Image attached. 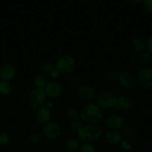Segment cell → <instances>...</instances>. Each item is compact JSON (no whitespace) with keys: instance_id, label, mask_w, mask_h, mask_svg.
<instances>
[{"instance_id":"cell-26","label":"cell","mask_w":152,"mask_h":152,"mask_svg":"<svg viewBox=\"0 0 152 152\" xmlns=\"http://www.w3.org/2000/svg\"><path fill=\"white\" fill-rule=\"evenodd\" d=\"M10 137L6 132H0V146H5L10 142Z\"/></svg>"},{"instance_id":"cell-20","label":"cell","mask_w":152,"mask_h":152,"mask_svg":"<svg viewBox=\"0 0 152 152\" xmlns=\"http://www.w3.org/2000/svg\"><path fill=\"white\" fill-rule=\"evenodd\" d=\"M80 143L76 139H69L66 141L65 147L68 151L74 152L78 150Z\"/></svg>"},{"instance_id":"cell-36","label":"cell","mask_w":152,"mask_h":152,"mask_svg":"<svg viewBox=\"0 0 152 152\" xmlns=\"http://www.w3.org/2000/svg\"><path fill=\"white\" fill-rule=\"evenodd\" d=\"M151 69L152 70V60H151Z\"/></svg>"},{"instance_id":"cell-29","label":"cell","mask_w":152,"mask_h":152,"mask_svg":"<svg viewBox=\"0 0 152 152\" xmlns=\"http://www.w3.org/2000/svg\"><path fill=\"white\" fill-rule=\"evenodd\" d=\"M82 126H83V125L79 120L78 121H73L70 123V129L75 133H78Z\"/></svg>"},{"instance_id":"cell-2","label":"cell","mask_w":152,"mask_h":152,"mask_svg":"<svg viewBox=\"0 0 152 152\" xmlns=\"http://www.w3.org/2000/svg\"><path fill=\"white\" fill-rule=\"evenodd\" d=\"M102 135V131L98 125L86 124L82 126L77 133L78 138L84 142H92L98 140Z\"/></svg>"},{"instance_id":"cell-30","label":"cell","mask_w":152,"mask_h":152,"mask_svg":"<svg viewBox=\"0 0 152 152\" xmlns=\"http://www.w3.org/2000/svg\"><path fill=\"white\" fill-rule=\"evenodd\" d=\"M121 147L122 148V149L128 151V150H131L132 148L133 143L130 140H124L121 141Z\"/></svg>"},{"instance_id":"cell-18","label":"cell","mask_w":152,"mask_h":152,"mask_svg":"<svg viewBox=\"0 0 152 152\" xmlns=\"http://www.w3.org/2000/svg\"><path fill=\"white\" fill-rule=\"evenodd\" d=\"M66 115L70 121H78L80 119V111L74 107H69L66 111Z\"/></svg>"},{"instance_id":"cell-23","label":"cell","mask_w":152,"mask_h":152,"mask_svg":"<svg viewBox=\"0 0 152 152\" xmlns=\"http://www.w3.org/2000/svg\"><path fill=\"white\" fill-rule=\"evenodd\" d=\"M77 151L78 152H96V149L90 142H83L81 144H80Z\"/></svg>"},{"instance_id":"cell-25","label":"cell","mask_w":152,"mask_h":152,"mask_svg":"<svg viewBox=\"0 0 152 152\" xmlns=\"http://www.w3.org/2000/svg\"><path fill=\"white\" fill-rule=\"evenodd\" d=\"M140 62L143 64H148L152 60V54L148 50H144L140 54Z\"/></svg>"},{"instance_id":"cell-4","label":"cell","mask_w":152,"mask_h":152,"mask_svg":"<svg viewBox=\"0 0 152 152\" xmlns=\"http://www.w3.org/2000/svg\"><path fill=\"white\" fill-rule=\"evenodd\" d=\"M46 95L44 89L33 88L29 91L28 95V102L31 108L38 109L40 107L43 106V104L46 102Z\"/></svg>"},{"instance_id":"cell-6","label":"cell","mask_w":152,"mask_h":152,"mask_svg":"<svg viewBox=\"0 0 152 152\" xmlns=\"http://www.w3.org/2000/svg\"><path fill=\"white\" fill-rule=\"evenodd\" d=\"M61 134V126L55 122H49L42 128V134L47 139L55 140L59 137Z\"/></svg>"},{"instance_id":"cell-1","label":"cell","mask_w":152,"mask_h":152,"mask_svg":"<svg viewBox=\"0 0 152 152\" xmlns=\"http://www.w3.org/2000/svg\"><path fill=\"white\" fill-rule=\"evenodd\" d=\"M80 119L87 124L98 125L104 119V113L97 104L88 103L80 111Z\"/></svg>"},{"instance_id":"cell-28","label":"cell","mask_w":152,"mask_h":152,"mask_svg":"<svg viewBox=\"0 0 152 152\" xmlns=\"http://www.w3.org/2000/svg\"><path fill=\"white\" fill-rule=\"evenodd\" d=\"M142 4L145 13L149 16H152V0H144Z\"/></svg>"},{"instance_id":"cell-24","label":"cell","mask_w":152,"mask_h":152,"mask_svg":"<svg viewBox=\"0 0 152 152\" xmlns=\"http://www.w3.org/2000/svg\"><path fill=\"white\" fill-rule=\"evenodd\" d=\"M29 142L33 145H38L43 142V134L40 133H33L29 137Z\"/></svg>"},{"instance_id":"cell-9","label":"cell","mask_w":152,"mask_h":152,"mask_svg":"<svg viewBox=\"0 0 152 152\" xmlns=\"http://www.w3.org/2000/svg\"><path fill=\"white\" fill-rule=\"evenodd\" d=\"M95 91L89 85H81L77 90L78 98L84 102H91L95 97Z\"/></svg>"},{"instance_id":"cell-16","label":"cell","mask_w":152,"mask_h":152,"mask_svg":"<svg viewBox=\"0 0 152 152\" xmlns=\"http://www.w3.org/2000/svg\"><path fill=\"white\" fill-rule=\"evenodd\" d=\"M131 46L133 50L138 53H142L146 48V43L141 37H134L131 42Z\"/></svg>"},{"instance_id":"cell-15","label":"cell","mask_w":152,"mask_h":152,"mask_svg":"<svg viewBox=\"0 0 152 152\" xmlns=\"http://www.w3.org/2000/svg\"><path fill=\"white\" fill-rule=\"evenodd\" d=\"M122 134L116 130H110L107 132L105 136L106 141L113 145H118L122 141Z\"/></svg>"},{"instance_id":"cell-19","label":"cell","mask_w":152,"mask_h":152,"mask_svg":"<svg viewBox=\"0 0 152 152\" xmlns=\"http://www.w3.org/2000/svg\"><path fill=\"white\" fill-rule=\"evenodd\" d=\"M12 92V86L10 82H0V95L2 96H8Z\"/></svg>"},{"instance_id":"cell-35","label":"cell","mask_w":152,"mask_h":152,"mask_svg":"<svg viewBox=\"0 0 152 152\" xmlns=\"http://www.w3.org/2000/svg\"><path fill=\"white\" fill-rule=\"evenodd\" d=\"M46 106L47 107V108H49V109H51V108L53 106V104H52V102H48L47 103H46Z\"/></svg>"},{"instance_id":"cell-14","label":"cell","mask_w":152,"mask_h":152,"mask_svg":"<svg viewBox=\"0 0 152 152\" xmlns=\"http://www.w3.org/2000/svg\"><path fill=\"white\" fill-rule=\"evenodd\" d=\"M133 105V101L129 96L126 95H122L119 97H117L116 105H115V108L119 110H126L130 109Z\"/></svg>"},{"instance_id":"cell-5","label":"cell","mask_w":152,"mask_h":152,"mask_svg":"<svg viewBox=\"0 0 152 152\" xmlns=\"http://www.w3.org/2000/svg\"><path fill=\"white\" fill-rule=\"evenodd\" d=\"M117 96L113 92L105 91L100 94L97 98V105L101 109H110L115 107Z\"/></svg>"},{"instance_id":"cell-21","label":"cell","mask_w":152,"mask_h":152,"mask_svg":"<svg viewBox=\"0 0 152 152\" xmlns=\"http://www.w3.org/2000/svg\"><path fill=\"white\" fill-rule=\"evenodd\" d=\"M121 134L125 137L126 139L129 140L130 138L133 137L134 135V129H133L131 126H124L121 129Z\"/></svg>"},{"instance_id":"cell-13","label":"cell","mask_w":152,"mask_h":152,"mask_svg":"<svg viewBox=\"0 0 152 152\" xmlns=\"http://www.w3.org/2000/svg\"><path fill=\"white\" fill-rule=\"evenodd\" d=\"M36 120L37 123L40 124H46V123L50 122L52 118V111L51 109L47 108L46 106H42L37 109V112L35 114Z\"/></svg>"},{"instance_id":"cell-33","label":"cell","mask_w":152,"mask_h":152,"mask_svg":"<svg viewBox=\"0 0 152 152\" xmlns=\"http://www.w3.org/2000/svg\"><path fill=\"white\" fill-rule=\"evenodd\" d=\"M146 48L148 49V51H149L152 54V36L149 37L148 39L147 42H146Z\"/></svg>"},{"instance_id":"cell-10","label":"cell","mask_w":152,"mask_h":152,"mask_svg":"<svg viewBox=\"0 0 152 152\" xmlns=\"http://www.w3.org/2000/svg\"><path fill=\"white\" fill-rule=\"evenodd\" d=\"M124 124V119L119 114H111L105 119V125L110 130L118 131L125 126Z\"/></svg>"},{"instance_id":"cell-12","label":"cell","mask_w":152,"mask_h":152,"mask_svg":"<svg viewBox=\"0 0 152 152\" xmlns=\"http://www.w3.org/2000/svg\"><path fill=\"white\" fill-rule=\"evenodd\" d=\"M16 74V70L10 64H4L0 67V80L1 81L10 82Z\"/></svg>"},{"instance_id":"cell-22","label":"cell","mask_w":152,"mask_h":152,"mask_svg":"<svg viewBox=\"0 0 152 152\" xmlns=\"http://www.w3.org/2000/svg\"><path fill=\"white\" fill-rule=\"evenodd\" d=\"M54 68H55V65L49 61H45L40 65V70L43 73V74H49Z\"/></svg>"},{"instance_id":"cell-31","label":"cell","mask_w":152,"mask_h":152,"mask_svg":"<svg viewBox=\"0 0 152 152\" xmlns=\"http://www.w3.org/2000/svg\"><path fill=\"white\" fill-rule=\"evenodd\" d=\"M72 80V83H74V84H76V85L81 84L82 82H83V79H82L81 77H80V76H79V75L73 76Z\"/></svg>"},{"instance_id":"cell-8","label":"cell","mask_w":152,"mask_h":152,"mask_svg":"<svg viewBox=\"0 0 152 152\" xmlns=\"http://www.w3.org/2000/svg\"><path fill=\"white\" fill-rule=\"evenodd\" d=\"M118 80L122 88L127 90L133 89L136 86L137 80L135 77L128 71H122L119 74Z\"/></svg>"},{"instance_id":"cell-32","label":"cell","mask_w":152,"mask_h":152,"mask_svg":"<svg viewBox=\"0 0 152 152\" xmlns=\"http://www.w3.org/2000/svg\"><path fill=\"white\" fill-rule=\"evenodd\" d=\"M49 75H50L52 78L56 79V78H58V77H59V76L61 75V73L59 72V71H58V70L57 69L55 66V68H54V69L51 71V73L49 74Z\"/></svg>"},{"instance_id":"cell-17","label":"cell","mask_w":152,"mask_h":152,"mask_svg":"<svg viewBox=\"0 0 152 152\" xmlns=\"http://www.w3.org/2000/svg\"><path fill=\"white\" fill-rule=\"evenodd\" d=\"M48 83H49V82H48V80L45 74H37L34 79V84L37 88L44 89Z\"/></svg>"},{"instance_id":"cell-3","label":"cell","mask_w":152,"mask_h":152,"mask_svg":"<svg viewBox=\"0 0 152 152\" xmlns=\"http://www.w3.org/2000/svg\"><path fill=\"white\" fill-rule=\"evenodd\" d=\"M75 65L76 62L73 56L70 55H63L57 60L55 66L61 75H67L74 71Z\"/></svg>"},{"instance_id":"cell-34","label":"cell","mask_w":152,"mask_h":152,"mask_svg":"<svg viewBox=\"0 0 152 152\" xmlns=\"http://www.w3.org/2000/svg\"><path fill=\"white\" fill-rule=\"evenodd\" d=\"M143 1H144V0H128V1H129L131 4H141V3H142Z\"/></svg>"},{"instance_id":"cell-27","label":"cell","mask_w":152,"mask_h":152,"mask_svg":"<svg viewBox=\"0 0 152 152\" xmlns=\"http://www.w3.org/2000/svg\"><path fill=\"white\" fill-rule=\"evenodd\" d=\"M119 74H118L117 71L115 70H109L105 73V77L109 81H115L118 80Z\"/></svg>"},{"instance_id":"cell-11","label":"cell","mask_w":152,"mask_h":152,"mask_svg":"<svg viewBox=\"0 0 152 152\" xmlns=\"http://www.w3.org/2000/svg\"><path fill=\"white\" fill-rule=\"evenodd\" d=\"M46 96L51 99H58L63 94V89L62 86L56 82H49L44 88Z\"/></svg>"},{"instance_id":"cell-37","label":"cell","mask_w":152,"mask_h":152,"mask_svg":"<svg viewBox=\"0 0 152 152\" xmlns=\"http://www.w3.org/2000/svg\"><path fill=\"white\" fill-rule=\"evenodd\" d=\"M0 82H1V80H0Z\"/></svg>"},{"instance_id":"cell-7","label":"cell","mask_w":152,"mask_h":152,"mask_svg":"<svg viewBox=\"0 0 152 152\" xmlns=\"http://www.w3.org/2000/svg\"><path fill=\"white\" fill-rule=\"evenodd\" d=\"M137 81L143 88H151L152 70L151 68H142L140 70L137 75Z\"/></svg>"}]
</instances>
